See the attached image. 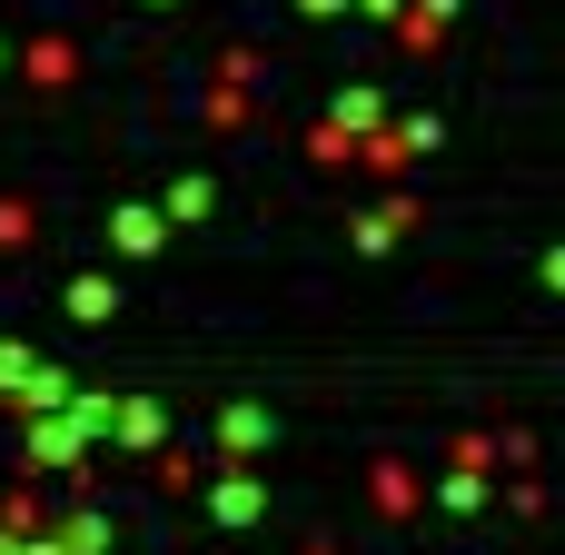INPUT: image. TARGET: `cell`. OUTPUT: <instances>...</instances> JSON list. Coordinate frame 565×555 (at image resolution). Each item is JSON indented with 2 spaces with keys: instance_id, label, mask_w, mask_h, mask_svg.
<instances>
[{
  "instance_id": "4",
  "label": "cell",
  "mask_w": 565,
  "mask_h": 555,
  "mask_svg": "<svg viewBox=\"0 0 565 555\" xmlns=\"http://www.w3.org/2000/svg\"><path fill=\"white\" fill-rule=\"evenodd\" d=\"M218 447H228V457H258V447H268V407H248V397H238V407L218 417Z\"/></svg>"
},
{
  "instance_id": "8",
  "label": "cell",
  "mask_w": 565,
  "mask_h": 555,
  "mask_svg": "<svg viewBox=\"0 0 565 555\" xmlns=\"http://www.w3.org/2000/svg\"><path fill=\"white\" fill-rule=\"evenodd\" d=\"M546 288H565V248H546Z\"/></svg>"
},
{
  "instance_id": "2",
  "label": "cell",
  "mask_w": 565,
  "mask_h": 555,
  "mask_svg": "<svg viewBox=\"0 0 565 555\" xmlns=\"http://www.w3.org/2000/svg\"><path fill=\"white\" fill-rule=\"evenodd\" d=\"M209 516H218V526H258V516H268L258 477H218V487H209Z\"/></svg>"
},
{
  "instance_id": "7",
  "label": "cell",
  "mask_w": 565,
  "mask_h": 555,
  "mask_svg": "<svg viewBox=\"0 0 565 555\" xmlns=\"http://www.w3.org/2000/svg\"><path fill=\"white\" fill-rule=\"evenodd\" d=\"M30 367H40V357H30V348H10V338H0V397H20V387H30Z\"/></svg>"
},
{
  "instance_id": "3",
  "label": "cell",
  "mask_w": 565,
  "mask_h": 555,
  "mask_svg": "<svg viewBox=\"0 0 565 555\" xmlns=\"http://www.w3.org/2000/svg\"><path fill=\"white\" fill-rule=\"evenodd\" d=\"M109 437H119V447H159V437H169V417H159L149 397H129V407H109Z\"/></svg>"
},
{
  "instance_id": "5",
  "label": "cell",
  "mask_w": 565,
  "mask_h": 555,
  "mask_svg": "<svg viewBox=\"0 0 565 555\" xmlns=\"http://www.w3.org/2000/svg\"><path fill=\"white\" fill-rule=\"evenodd\" d=\"M109 308H119V288H109V278H79V288H70V318H79V328H99Z\"/></svg>"
},
{
  "instance_id": "6",
  "label": "cell",
  "mask_w": 565,
  "mask_h": 555,
  "mask_svg": "<svg viewBox=\"0 0 565 555\" xmlns=\"http://www.w3.org/2000/svg\"><path fill=\"white\" fill-rule=\"evenodd\" d=\"M60 555H109V516H70V536H60Z\"/></svg>"
},
{
  "instance_id": "1",
  "label": "cell",
  "mask_w": 565,
  "mask_h": 555,
  "mask_svg": "<svg viewBox=\"0 0 565 555\" xmlns=\"http://www.w3.org/2000/svg\"><path fill=\"white\" fill-rule=\"evenodd\" d=\"M79 457H89V427H79L70 407H60V417H30V467L60 477V467H79Z\"/></svg>"
}]
</instances>
